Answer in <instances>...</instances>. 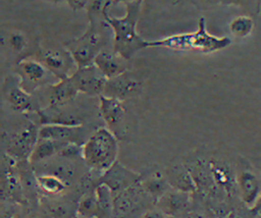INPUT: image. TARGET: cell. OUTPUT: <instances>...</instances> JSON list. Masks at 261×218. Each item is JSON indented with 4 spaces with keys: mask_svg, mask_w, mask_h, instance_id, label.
Returning a JSON list of instances; mask_svg holds the SVG:
<instances>
[{
    "mask_svg": "<svg viewBox=\"0 0 261 218\" xmlns=\"http://www.w3.org/2000/svg\"><path fill=\"white\" fill-rule=\"evenodd\" d=\"M124 101L107 96L99 97V112L106 127L117 138H121L124 132L125 107Z\"/></svg>",
    "mask_w": 261,
    "mask_h": 218,
    "instance_id": "obj_8",
    "label": "cell"
},
{
    "mask_svg": "<svg viewBox=\"0 0 261 218\" xmlns=\"http://www.w3.org/2000/svg\"><path fill=\"white\" fill-rule=\"evenodd\" d=\"M143 87V81L129 69L107 80L103 96L116 98L121 101L138 96Z\"/></svg>",
    "mask_w": 261,
    "mask_h": 218,
    "instance_id": "obj_9",
    "label": "cell"
},
{
    "mask_svg": "<svg viewBox=\"0 0 261 218\" xmlns=\"http://www.w3.org/2000/svg\"><path fill=\"white\" fill-rule=\"evenodd\" d=\"M75 214L80 218H101L95 193L85 194L79 201Z\"/></svg>",
    "mask_w": 261,
    "mask_h": 218,
    "instance_id": "obj_22",
    "label": "cell"
},
{
    "mask_svg": "<svg viewBox=\"0 0 261 218\" xmlns=\"http://www.w3.org/2000/svg\"><path fill=\"white\" fill-rule=\"evenodd\" d=\"M14 73L18 77L20 87L29 94H33L45 84L49 85L48 75H53L36 58L20 59L14 67Z\"/></svg>",
    "mask_w": 261,
    "mask_h": 218,
    "instance_id": "obj_4",
    "label": "cell"
},
{
    "mask_svg": "<svg viewBox=\"0 0 261 218\" xmlns=\"http://www.w3.org/2000/svg\"><path fill=\"white\" fill-rule=\"evenodd\" d=\"M101 218H110L114 214V194L104 183H98L94 190Z\"/></svg>",
    "mask_w": 261,
    "mask_h": 218,
    "instance_id": "obj_21",
    "label": "cell"
},
{
    "mask_svg": "<svg viewBox=\"0 0 261 218\" xmlns=\"http://www.w3.org/2000/svg\"><path fill=\"white\" fill-rule=\"evenodd\" d=\"M164 176L169 185L177 190L193 193L197 189L195 181L184 163H173L165 169Z\"/></svg>",
    "mask_w": 261,
    "mask_h": 218,
    "instance_id": "obj_19",
    "label": "cell"
},
{
    "mask_svg": "<svg viewBox=\"0 0 261 218\" xmlns=\"http://www.w3.org/2000/svg\"><path fill=\"white\" fill-rule=\"evenodd\" d=\"M47 99L49 109H60L70 103L77 95L79 91L70 77L58 79L56 83L47 86Z\"/></svg>",
    "mask_w": 261,
    "mask_h": 218,
    "instance_id": "obj_13",
    "label": "cell"
},
{
    "mask_svg": "<svg viewBox=\"0 0 261 218\" xmlns=\"http://www.w3.org/2000/svg\"><path fill=\"white\" fill-rule=\"evenodd\" d=\"M230 44L227 37H216L208 33L204 17H201L197 31L191 33V50L202 53L215 52L226 48Z\"/></svg>",
    "mask_w": 261,
    "mask_h": 218,
    "instance_id": "obj_12",
    "label": "cell"
},
{
    "mask_svg": "<svg viewBox=\"0 0 261 218\" xmlns=\"http://www.w3.org/2000/svg\"><path fill=\"white\" fill-rule=\"evenodd\" d=\"M250 211H251L253 214H258V213L261 214V194H260L259 198L257 199L256 203L253 205V207L250 208Z\"/></svg>",
    "mask_w": 261,
    "mask_h": 218,
    "instance_id": "obj_31",
    "label": "cell"
},
{
    "mask_svg": "<svg viewBox=\"0 0 261 218\" xmlns=\"http://www.w3.org/2000/svg\"><path fill=\"white\" fill-rule=\"evenodd\" d=\"M184 218H205V217L198 213H188Z\"/></svg>",
    "mask_w": 261,
    "mask_h": 218,
    "instance_id": "obj_34",
    "label": "cell"
},
{
    "mask_svg": "<svg viewBox=\"0 0 261 218\" xmlns=\"http://www.w3.org/2000/svg\"><path fill=\"white\" fill-rule=\"evenodd\" d=\"M49 211L53 218H72L74 215L73 208L68 203H55L50 206Z\"/></svg>",
    "mask_w": 261,
    "mask_h": 218,
    "instance_id": "obj_26",
    "label": "cell"
},
{
    "mask_svg": "<svg viewBox=\"0 0 261 218\" xmlns=\"http://www.w3.org/2000/svg\"><path fill=\"white\" fill-rule=\"evenodd\" d=\"M117 140L107 127L93 131L82 146V159L85 164L96 171L108 170L117 159Z\"/></svg>",
    "mask_w": 261,
    "mask_h": 218,
    "instance_id": "obj_2",
    "label": "cell"
},
{
    "mask_svg": "<svg viewBox=\"0 0 261 218\" xmlns=\"http://www.w3.org/2000/svg\"><path fill=\"white\" fill-rule=\"evenodd\" d=\"M204 6H213L217 3H220V0H198Z\"/></svg>",
    "mask_w": 261,
    "mask_h": 218,
    "instance_id": "obj_33",
    "label": "cell"
},
{
    "mask_svg": "<svg viewBox=\"0 0 261 218\" xmlns=\"http://www.w3.org/2000/svg\"><path fill=\"white\" fill-rule=\"evenodd\" d=\"M135 1H138V0H112V3H124V4H126V3H129V2H135Z\"/></svg>",
    "mask_w": 261,
    "mask_h": 218,
    "instance_id": "obj_35",
    "label": "cell"
},
{
    "mask_svg": "<svg viewBox=\"0 0 261 218\" xmlns=\"http://www.w3.org/2000/svg\"><path fill=\"white\" fill-rule=\"evenodd\" d=\"M254 28L253 19L248 15H240L234 17L229 23V32L237 38L248 37Z\"/></svg>",
    "mask_w": 261,
    "mask_h": 218,
    "instance_id": "obj_25",
    "label": "cell"
},
{
    "mask_svg": "<svg viewBox=\"0 0 261 218\" xmlns=\"http://www.w3.org/2000/svg\"><path fill=\"white\" fill-rule=\"evenodd\" d=\"M141 185L145 193L152 197L153 199H156V201L164 194L166 193L171 186L169 185L168 181L166 180L165 176H150L147 179H144L141 181Z\"/></svg>",
    "mask_w": 261,
    "mask_h": 218,
    "instance_id": "obj_24",
    "label": "cell"
},
{
    "mask_svg": "<svg viewBox=\"0 0 261 218\" xmlns=\"http://www.w3.org/2000/svg\"><path fill=\"white\" fill-rule=\"evenodd\" d=\"M47 1H52V2H59L61 0H47Z\"/></svg>",
    "mask_w": 261,
    "mask_h": 218,
    "instance_id": "obj_37",
    "label": "cell"
},
{
    "mask_svg": "<svg viewBox=\"0 0 261 218\" xmlns=\"http://www.w3.org/2000/svg\"><path fill=\"white\" fill-rule=\"evenodd\" d=\"M69 77L79 93L89 97L102 96L108 80L94 63L83 67H76Z\"/></svg>",
    "mask_w": 261,
    "mask_h": 218,
    "instance_id": "obj_6",
    "label": "cell"
},
{
    "mask_svg": "<svg viewBox=\"0 0 261 218\" xmlns=\"http://www.w3.org/2000/svg\"><path fill=\"white\" fill-rule=\"evenodd\" d=\"M12 218H22V216H21L19 213H15V214L12 216Z\"/></svg>",
    "mask_w": 261,
    "mask_h": 218,
    "instance_id": "obj_36",
    "label": "cell"
},
{
    "mask_svg": "<svg viewBox=\"0 0 261 218\" xmlns=\"http://www.w3.org/2000/svg\"><path fill=\"white\" fill-rule=\"evenodd\" d=\"M127 61V59L120 56L113 49H103L96 56L94 64L107 77V79H110L128 70Z\"/></svg>",
    "mask_w": 261,
    "mask_h": 218,
    "instance_id": "obj_17",
    "label": "cell"
},
{
    "mask_svg": "<svg viewBox=\"0 0 261 218\" xmlns=\"http://www.w3.org/2000/svg\"><path fill=\"white\" fill-rule=\"evenodd\" d=\"M259 0H220L221 4L225 5H237L240 7H256Z\"/></svg>",
    "mask_w": 261,
    "mask_h": 218,
    "instance_id": "obj_28",
    "label": "cell"
},
{
    "mask_svg": "<svg viewBox=\"0 0 261 218\" xmlns=\"http://www.w3.org/2000/svg\"><path fill=\"white\" fill-rule=\"evenodd\" d=\"M39 138L83 146L89 137L83 125L44 124L39 129Z\"/></svg>",
    "mask_w": 261,
    "mask_h": 218,
    "instance_id": "obj_11",
    "label": "cell"
},
{
    "mask_svg": "<svg viewBox=\"0 0 261 218\" xmlns=\"http://www.w3.org/2000/svg\"><path fill=\"white\" fill-rule=\"evenodd\" d=\"M190 194L169 188L157 200V210L165 216H175L184 212L190 205Z\"/></svg>",
    "mask_w": 261,
    "mask_h": 218,
    "instance_id": "obj_18",
    "label": "cell"
},
{
    "mask_svg": "<svg viewBox=\"0 0 261 218\" xmlns=\"http://www.w3.org/2000/svg\"><path fill=\"white\" fill-rule=\"evenodd\" d=\"M237 182L244 204L253 207L261 194V176L252 169L244 168L238 173Z\"/></svg>",
    "mask_w": 261,
    "mask_h": 218,
    "instance_id": "obj_16",
    "label": "cell"
},
{
    "mask_svg": "<svg viewBox=\"0 0 261 218\" xmlns=\"http://www.w3.org/2000/svg\"><path fill=\"white\" fill-rule=\"evenodd\" d=\"M4 97L9 106L19 112H28L34 109L32 94L25 92L19 85L18 77H7L3 87Z\"/></svg>",
    "mask_w": 261,
    "mask_h": 218,
    "instance_id": "obj_15",
    "label": "cell"
},
{
    "mask_svg": "<svg viewBox=\"0 0 261 218\" xmlns=\"http://www.w3.org/2000/svg\"><path fill=\"white\" fill-rule=\"evenodd\" d=\"M35 58L40 61L57 79L70 76L73 72L71 71L72 67L76 68L71 55L65 48L55 49L40 47L36 52Z\"/></svg>",
    "mask_w": 261,
    "mask_h": 218,
    "instance_id": "obj_5",
    "label": "cell"
},
{
    "mask_svg": "<svg viewBox=\"0 0 261 218\" xmlns=\"http://www.w3.org/2000/svg\"><path fill=\"white\" fill-rule=\"evenodd\" d=\"M39 129L35 123L31 122L11 135L7 141L6 155L14 161L29 160L39 140Z\"/></svg>",
    "mask_w": 261,
    "mask_h": 218,
    "instance_id": "obj_7",
    "label": "cell"
},
{
    "mask_svg": "<svg viewBox=\"0 0 261 218\" xmlns=\"http://www.w3.org/2000/svg\"><path fill=\"white\" fill-rule=\"evenodd\" d=\"M8 44L13 51L20 53L27 49L28 39L21 32L14 31L8 37Z\"/></svg>",
    "mask_w": 261,
    "mask_h": 218,
    "instance_id": "obj_27",
    "label": "cell"
},
{
    "mask_svg": "<svg viewBox=\"0 0 261 218\" xmlns=\"http://www.w3.org/2000/svg\"><path fill=\"white\" fill-rule=\"evenodd\" d=\"M66 1L70 5V7L73 9H80L84 7L88 2V0H66Z\"/></svg>",
    "mask_w": 261,
    "mask_h": 218,
    "instance_id": "obj_30",
    "label": "cell"
},
{
    "mask_svg": "<svg viewBox=\"0 0 261 218\" xmlns=\"http://www.w3.org/2000/svg\"><path fill=\"white\" fill-rule=\"evenodd\" d=\"M141 182V175L116 161L108 170L102 173L99 183L106 184L115 195Z\"/></svg>",
    "mask_w": 261,
    "mask_h": 218,
    "instance_id": "obj_10",
    "label": "cell"
},
{
    "mask_svg": "<svg viewBox=\"0 0 261 218\" xmlns=\"http://www.w3.org/2000/svg\"><path fill=\"white\" fill-rule=\"evenodd\" d=\"M227 218H247V217L242 212L233 210V211L229 212V214L227 215Z\"/></svg>",
    "mask_w": 261,
    "mask_h": 218,
    "instance_id": "obj_32",
    "label": "cell"
},
{
    "mask_svg": "<svg viewBox=\"0 0 261 218\" xmlns=\"http://www.w3.org/2000/svg\"><path fill=\"white\" fill-rule=\"evenodd\" d=\"M144 195L147 194L143 189L141 182L115 195L114 215L126 216L137 211L144 203Z\"/></svg>",
    "mask_w": 261,
    "mask_h": 218,
    "instance_id": "obj_14",
    "label": "cell"
},
{
    "mask_svg": "<svg viewBox=\"0 0 261 218\" xmlns=\"http://www.w3.org/2000/svg\"><path fill=\"white\" fill-rule=\"evenodd\" d=\"M36 182L43 192L50 195H58L66 189V181L51 174H37Z\"/></svg>",
    "mask_w": 261,
    "mask_h": 218,
    "instance_id": "obj_23",
    "label": "cell"
},
{
    "mask_svg": "<svg viewBox=\"0 0 261 218\" xmlns=\"http://www.w3.org/2000/svg\"><path fill=\"white\" fill-rule=\"evenodd\" d=\"M142 1L138 0L124 4L125 14L122 17L111 16L107 11L104 13V20L113 33L112 49L127 60L139 50L148 47V41L144 40L137 32Z\"/></svg>",
    "mask_w": 261,
    "mask_h": 218,
    "instance_id": "obj_1",
    "label": "cell"
},
{
    "mask_svg": "<svg viewBox=\"0 0 261 218\" xmlns=\"http://www.w3.org/2000/svg\"><path fill=\"white\" fill-rule=\"evenodd\" d=\"M142 218H165V215L159 210H149L144 213Z\"/></svg>",
    "mask_w": 261,
    "mask_h": 218,
    "instance_id": "obj_29",
    "label": "cell"
},
{
    "mask_svg": "<svg viewBox=\"0 0 261 218\" xmlns=\"http://www.w3.org/2000/svg\"><path fill=\"white\" fill-rule=\"evenodd\" d=\"M66 143H61L53 140L40 139L38 140L30 158L29 163L32 165H36L40 162L48 160L60 153Z\"/></svg>",
    "mask_w": 261,
    "mask_h": 218,
    "instance_id": "obj_20",
    "label": "cell"
},
{
    "mask_svg": "<svg viewBox=\"0 0 261 218\" xmlns=\"http://www.w3.org/2000/svg\"><path fill=\"white\" fill-rule=\"evenodd\" d=\"M106 25L104 19L90 20L89 28L81 37L64 44L76 67L93 64L98 53L105 49L107 39L104 26Z\"/></svg>",
    "mask_w": 261,
    "mask_h": 218,
    "instance_id": "obj_3",
    "label": "cell"
}]
</instances>
